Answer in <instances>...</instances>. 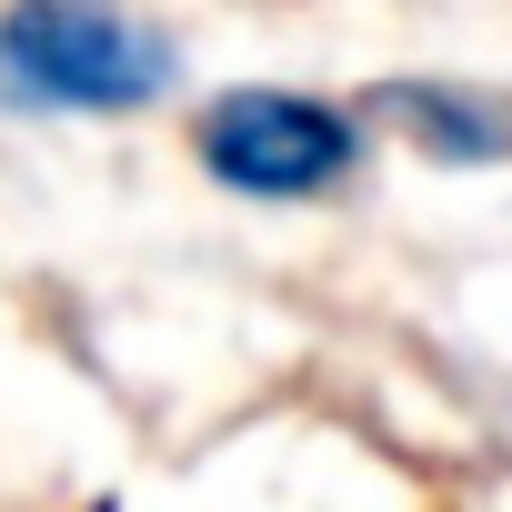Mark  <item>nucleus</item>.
Instances as JSON below:
<instances>
[{"label": "nucleus", "instance_id": "2", "mask_svg": "<svg viewBox=\"0 0 512 512\" xmlns=\"http://www.w3.org/2000/svg\"><path fill=\"white\" fill-rule=\"evenodd\" d=\"M201 171L241 201H322L362 161V121L312 91H221L191 131Z\"/></svg>", "mask_w": 512, "mask_h": 512}, {"label": "nucleus", "instance_id": "1", "mask_svg": "<svg viewBox=\"0 0 512 512\" xmlns=\"http://www.w3.org/2000/svg\"><path fill=\"white\" fill-rule=\"evenodd\" d=\"M171 41L121 0H11L0 11V111H151L171 91Z\"/></svg>", "mask_w": 512, "mask_h": 512}, {"label": "nucleus", "instance_id": "3", "mask_svg": "<svg viewBox=\"0 0 512 512\" xmlns=\"http://www.w3.org/2000/svg\"><path fill=\"white\" fill-rule=\"evenodd\" d=\"M392 101L412 111V141H432L452 161H512V101H472V91H442V81L392 91Z\"/></svg>", "mask_w": 512, "mask_h": 512}]
</instances>
